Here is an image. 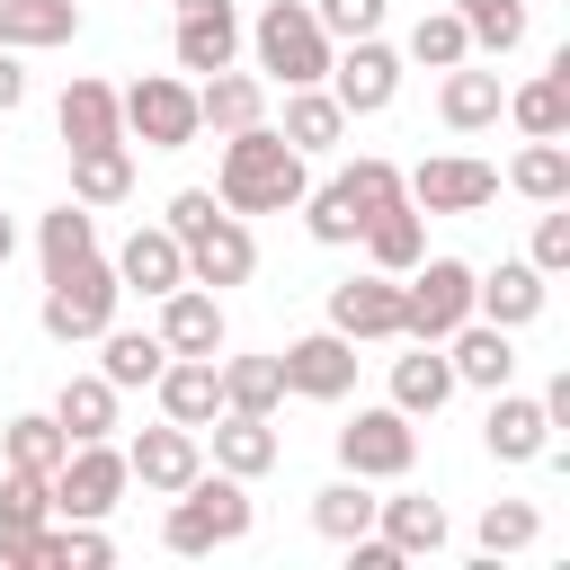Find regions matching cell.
<instances>
[{
  "mask_svg": "<svg viewBox=\"0 0 570 570\" xmlns=\"http://www.w3.org/2000/svg\"><path fill=\"white\" fill-rule=\"evenodd\" d=\"M303 151L276 134V125H240V134H223V169H214V196H223V214H285V205H303Z\"/></svg>",
  "mask_w": 570,
  "mask_h": 570,
  "instance_id": "6da1fadb",
  "label": "cell"
},
{
  "mask_svg": "<svg viewBox=\"0 0 570 570\" xmlns=\"http://www.w3.org/2000/svg\"><path fill=\"white\" fill-rule=\"evenodd\" d=\"M249 481L232 472H196L187 490H169V517H160V543L169 552H214V543H240L249 534Z\"/></svg>",
  "mask_w": 570,
  "mask_h": 570,
  "instance_id": "7a4b0ae2",
  "label": "cell"
},
{
  "mask_svg": "<svg viewBox=\"0 0 570 570\" xmlns=\"http://www.w3.org/2000/svg\"><path fill=\"white\" fill-rule=\"evenodd\" d=\"M401 196V169L392 160H356V169H338L330 187H303V223H312V240H330V249H347L356 232H365V214H383Z\"/></svg>",
  "mask_w": 570,
  "mask_h": 570,
  "instance_id": "3957f363",
  "label": "cell"
},
{
  "mask_svg": "<svg viewBox=\"0 0 570 570\" xmlns=\"http://www.w3.org/2000/svg\"><path fill=\"white\" fill-rule=\"evenodd\" d=\"M249 45H258V71L285 80V89L330 80V36H321V18H312L303 0H267L258 27H249Z\"/></svg>",
  "mask_w": 570,
  "mask_h": 570,
  "instance_id": "277c9868",
  "label": "cell"
},
{
  "mask_svg": "<svg viewBox=\"0 0 570 570\" xmlns=\"http://www.w3.org/2000/svg\"><path fill=\"white\" fill-rule=\"evenodd\" d=\"M116 303H125V285H116V267L107 258H80V267H62V276H45V338H62V347H80V338H98L107 321H116Z\"/></svg>",
  "mask_w": 570,
  "mask_h": 570,
  "instance_id": "5b68a950",
  "label": "cell"
},
{
  "mask_svg": "<svg viewBox=\"0 0 570 570\" xmlns=\"http://www.w3.org/2000/svg\"><path fill=\"white\" fill-rule=\"evenodd\" d=\"M116 107H125V134L142 151H187L205 134L196 125V80H178V71H142L134 89H116Z\"/></svg>",
  "mask_w": 570,
  "mask_h": 570,
  "instance_id": "8992f818",
  "label": "cell"
},
{
  "mask_svg": "<svg viewBox=\"0 0 570 570\" xmlns=\"http://www.w3.org/2000/svg\"><path fill=\"white\" fill-rule=\"evenodd\" d=\"M463 321H472V267L463 258H419L401 276V338L445 347V330H463Z\"/></svg>",
  "mask_w": 570,
  "mask_h": 570,
  "instance_id": "52a82bcc",
  "label": "cell"
},
{
  "mask_svg": "<svg viewBox=\"0 0 570 570\" xmlns=\"http://www.w3.org/2000/svg\"><path fill=\"white\" fill-rule=\"evenodd\" d=\"M338 463H347L356 481H401V472L419 463V428H410V410H356V419L338 428Z\"/></svg>",
  "mask_w": 570,
  "mask_h": 570,
  "instance_id": "ba28073f",
  "label": "cell"
},
{
  "mask_svg": "<svg viewBox=\"0 0 570 570\" xmlns=\"http://www.w3.org/2000/svg\"><path fill=\"white\" fill-rule=\"evenodd\" d=\"M125 490H134V472H125V454L107 436H89V445H71L53 463V517H107Z\"/></svg>",
  "mask_w": 570,
  "mask_h": 570,
  "instance_id": "9c48e42d",
  "label": "cell"
},
{
  "mask_svg": "<svg viewBox=\"0 0 570 570\" xmlns=\"http://www.w3.org/2000/svg\"><path fill=\"white\" fill-rule=\"evenodd\" d=\"M330 98H338L347 116H383V107L401 98V53H392L383 36H356L347 53H330Z\"/></svg>",
  "mask_w": 570,
  "mask_h": 570,
  "instance_id": "30bf717a",
  "label": "cell"
},
{
  "mask_svg": "<svg viewBox=\"0 0 570 570\" xmlns=\"http://www.w3.org/2000/svg\"><path fill=\"white\" fill-rule=\"evenodd\" d=\"M401 196H410L419 214H481V205L499 196V169H490V160L445 151V160H419V169L401 178Z\"/></svg>",
  "mask_w": 570,
  "mask_h": 570,
  "instance_id": "8fae6325",
  "label": "cell"
},
{
  "mask_svg": "<svg viewBox=\"0 0 570 570\" xmlns=\"http://www.w3.org/2000/svg\"><path fill=\"white\" fill-rule=\"evenodd\" d=\"M276 365H285V392H303V401H347L356 392V338H338V330L294 338Z\"/></svg>",
  "mask_w": 570,
  "mask_h": 570,
  "instance_id": "7c38bea8",
  "label": "cell"
},
{
  "mask_svg": "<svg viewBox=\"0 0 570 570\" xmlns=\"http://www.w3.org/2000/svg\"><path fill=\"white\" fill-rule=\"evenodd\" d=\"M330 330L338 338H401V276H347V285H330Z\"/></svg>",
  "mask_w": 570,
  "mask_h": 570,
  "instance_id": "4fadbf2b",
  "label": "cell"
},
{
  "mask_svg": "<svg viewBox=\"0 0 570 570\" xmlns=\"http://www.w3.org/2000/svg\"><path fill=\"white\" fill-rule=\"evenodd\" d=\"M125 472H134L151 499H169V490H187V481L205 472V445H196V428L169 419V428H142V436L125 445Z\"/></svg>",
  "mask_w": 570,
  "mask_h": 570,
  "instance_id": "5bb4252c",
  "label": "cell"
},
{
  "mask_svg": "<svg viewBox=\"0 0 570 570\" xmlns=\"http://www.w3.org/2000/svg\"><path fill=\"white\" fill-rule=\"evenodd\" d=\"M258 276V240H249V223L240 214H214L196 240H187V285H249Z\"/></svg>",
  "mask_w": 570,
  "mask_h": 570,
  "instance_id": "9a60e30c",
  "label": "cell"
},
{
  "mask_svg": "<svg viewBox=\"0 0 570 570\" xmlns=\"http://www.w3.org/2000/svg\"><path fill=\"white\" fill-rule=\"evenodd\" d=\"M107 267H116V285H125V294H151V303H160L169 285H187V249H178V232H169V223H134V240H125Z\"/></svg>",
  "mask_w": 570,
  "mask_h": 570,
  "instance_id": "2e32d148",
  "label": "cell"
},
{
  "mask_svg": "<svg viewBox=\"0 0 570 570\" xmlns=\"http://www.w3.org/2000/svg\"><path fill=\"white\" fill-rule=\"evenodd\" d=\"M481 445H490L499 463H543V454H552V410L499 383V392H490V419H481Z\"/></svg>",
  "mask_w": 570,
  "mask_h": 570,
  "instance_id": "e0dca14e",
  "label": "cell"
},
{
  "mask_svg": "<svg viewBox=\"0 0 570 570\" xmlns=\"http://www.w3.org/2000/svg\"><path fill=\"white\" fill-rule=\"evenodd\" d=\"M543 267L534 258H499L490 276H472V312L481 321H499V330H525V321H543Z\"/></svg>",
  "mask_w": 570,
  "mask_h": 570,
  "instance_id": "ac0fdd59",
  "label": "cell"
},
{
  "mask_svg": "<svg viewBox=\"0 0 570 570\" xmlns=\"http://www.w3.org/2000/svg\"><path fill=\"white\" fill-rule=\"evenodd\" d=\"M160 347L169 356H223V294L214 285H169L160 294Z\"/></svg>",
  "mask_w": 570,
  "mask_h": 570,
  "instance_id": "d6986e66",
  "label": "cell"
},
{
  "mask_svg": "<svg viewBox=\"0 0 570 570\" xmlns=\"http://www.w3.org/2000/svg\"><path fill=\"white\" fill-rule=\"evenodd\" d=\"M240 53V9L232 0H178V71H223Z\"/></svg>",
  "mask_w": 570,
  "mask_h": 570,
  "instance_id": "ffe728a7",
  "label": "cell"
},
{
  "mask_svg": "<svg viewBox=\"0 0 570 570\" xmlns=\"http://www.w3.org/2000/svg\"><path fill=\"white\" fill-rule=\"evenodd\" d=\"M196 125L205 134H240V125H267V80L258 71H205L196 80Z\"/></svg>",
  "mask_w": 570,
  "mask_h": 570,
  "instance_id": "44dd1931",
  "label": "cell"
},
{
  "mask_svg": "<svg viewBox=\"0 0 570 570\" xmlns=\"http://www.w3.org/2000/svg\"><path fill=\"white\" fill-rule=\"evenodd\" d=\"M151 392H160V419L205 428V419L223 410V365H214V356H169V365L151 374Z\"/></svg>",
  "mask_w": 570,
  "mask_h": 570,
  "instance_id": "7402d4cb",
  "label": "cell"
},
{
  "mask_svg": "<svg viewBox=\"0 0 570 570\" xmlns=\"http://www.w3.org/2000/svg\"><path fill=\"white\" fill-rule=\"evenodd\" d=\"M445 365H454V383H481V392H499L508 374H517V347H508V330L499 321H463V330H445Z\"/></svg>",
  "mask_w": 570,
  "mask_h": 570,
  "instance_id": "603a6c76",
  "label": "cell"
},
{
  "mask_svg": "<svg viewBox=\"0 0 570 570\" xmlns=\"http://www.w3.org/2000/svg\"><path fill=\"white\" fill-rule=\"evenodd\" d=\"M356 240H365V258H374L383 276H410V267L428 258V223H419V205H410V196H392L383 214H365V232H356Z\"/></svg>",
  "mask_w": 570,
  "mask_h": 570,
  "instance_id": "cb8c5ba5",
  "label": "cell"
},
{
  "mask_svg": "<svg viewBox=\"0 0 570 570\" xmlns=\"http://www.w3.org/2000/svg\"><path fill=\"white\" fill-rule=\"evenodd\" d=\"M205 428H214V472H232V481H258V472L276 463V428H267L258 410H214Z\"/></svg>",
  "mask_w": 570,
  "mask_h": 570,
  "instance_id": "d4e9b609",
  "label": "cell"
},
{
  "mask_svg": "<svg viewBox=\"0 0 570 570\" xmlns=\"http://www.w3.org/2000/svg\"><path fill=\"white\" fill-rule=\"evenodd\" d=\"M80 36V0H0V53H45Z\"/></svg>",
  "mask_w": 570,
  "mask_h": 570,
  "instance_id": "484cf974",
  "label": "cell"
},
{
  "mask_svg": "<svg viewBox=\"0 0 570 570\" xmlns=\"http://www.w3.org/2000/svg\"><path fill=\"white\" fill-rule=\"evenodd\" d=\"M53 125H62V142H71V151H89V142H125V107H116V89H107V80H71V89H62V107H53Z\"/></svg>",
  "mask_w": 570,
  "mask_h": 570,
  "instance_id": "4316f807",
  "label": "cell"
},
{
  "mask_svg": "<svg viewBox=\"0 0 570 570\" xmlns=\"http://www.w3.org/2000/svg\"><path fill=\"white\" fill-rule=\"evenodd\" d=\"M454 401V365L428 347V338H410V356H392V410H410V419H436Z\"/></svg>",
  "mask_w": 570,
  "mask_h": 570,
  "instance_id": "83f0119b",
  "label": "cell"
},
{
  "mask_svg": "<svg viewBox=\"0 0 570 570\" xmlns=\"http://www.w3.org/2000/svg\"><path fill=\"white\" fill-rule=\"evenodd\" d=\"M374 534H383L401 561H419V552H445V508H436V499H419V490H401V499H374Z\"/></svg>",
  "mask_w": 570,
  "mask_h": 570,
  "instance_id": "f1b7e54d",
  "label": "cell"
},
{
  "mask_svg": "<svg viewBox=\"0 0 570 570\" xmlns=\"http://www.w3.org/2000/svg\"><path fill=\"white\" fill-rule=\"evenodd\" d=\"M499 107H508L499 71H472V62H454V71H445V89H436V116H445L454 134H481V125H499Z\"/></svg>",
  "mask_w": 570,
  "mask_h": 570,
  "instance_id": "f546056e",
  "label": "cell"
},
{
  "mask_svg": "<svg viewBox=\"0 0 570 570\" xmlns=\"http://www.w3.org/2000/svg\"><path fill=\"white\" fill-rule=\"evenodd\" d=\"M71 196L98 214V205H125L134 196V142H89L71 151Z\"/></svg>",
  "mask_w": 570,
  "mask_h": 570,
  "instance_id": "4dcf8cb0",
  "label": "cell"
},
{
  "mask_svg": "<svg viewBox=\"0 0 570 570\" xmlns=\"http://www.w3.org/2000/svg\"><path fill=\"white\" fill-rule=\"evenodd\" d=\"M276 134H285V142L312 160V151H330V142L347 134V107H338L321 80H312V89H285V125H276Z\"/></svg>",
  "mask_w": 570,
  "mask_h": 570,
  "instance_id": "1f68e13d",
  "label": "cell"
},
{
  "mask_svg": "<svg viewBox=\"0 0 570 570\" xmlns=\"http://www.w3.org/2000/svg\"><path fill=\"white\" fill-rule=\"evenodd\" d=\"M508 187L534 196V205H561L570 196V142L561 134H525V151L508 160Z\"/></svg>",
  "mask_w": 570,
  "mask_h": 570,
  "instance_id": "d6a6232c",
  "label": "cell"
},
{
  "mask_svg": "<svg viewBox=\"0 0 570 570\" xmlns=\"http://www.w3.org/2000/svg\"><path fill=\"white\" fill-rule=\"evenodd\" d=\"M36 258H45V276H62V267H80V258H98V214L71 196V205H53L45 223H36Z\"/></svg>",
  "mask_w": 570,
  "mask_h": 570,
  "instance_id": "836d02e7",
  "label": "cell"
},
{
  "mask_svg": "<svg viewBox=\"0 0 570 570\" xmlns=\"http://www.w3.org/2000/svg\"><path fill=\"white\" fill-rule=\"evenodd\" d=\"M98 347H107V356H98V374H107L116 392H142V383H151V374L169 365L160 330H116V321H107V330H98Z\"/></svg>",
  "mask_w": 570,
  "mask_h": 570,
  "instance_id": "e575fe53",
  "label": "cell"
},
{
  "mask_svg": "<svg viewBox=\"0 0 570 570\" xmlns=\"http://www.w3.org/2000/svg\"><path fill=\"white\" fill-rule=\"evenodd\" d=\"M53 428H62L71 445L107 436V428H116V383H107V374H71V383L53 392Z\"/></svg>",
  "mask_w": 570,
  "mask_h": 570,
  "instance_id": "d590c367",
  "label": "cell"
},
{
  "mask_svg": "<svg viewBox=\"0 0 570 570\" xmlns=\"http://www.w3.org/2000/svg\"><path fill=\"white\" fill-rule=\"evenodd\" d=\"M116 561V543L98 534V517H45V534H36V570H107Z\"/></svg>",
  "mask_w": 570,
  "mask_h": 570,
  "instance_id": "8d00e7d4",
  "label": "cell"
},
{
  "mask_svg": "<svg viewBox=\"0 0 570 570\" xmlns=\"http://www.w3.org/2000/svg\"><path fill=\"white\" fill-rule=\"evenodd\" d=\"M508 116H517V134H570V53H552V71L508 98Z\"/></svg>",
  "mask_w": 570,
  "mask_h": 570,
  "instance_id": "74e56055",
  "label": "cell"
},
{
  "mask_svg": "<svg viewBox=\"0 0 570 570\" xmlns=\"http://www.w3.org/2000/svg\"><path fill=\"white\" fill-rule=\"evenodd\" d=\"M276 401H285V365L276 356H232L223 365V410H258L267 419Z\"/></svg>",
  "mask_w": 570,
  "mask_h": 570,
  "instance_id": "f35d334b",
  "label": "cell"
},
{
  "mask_svg": "<svg viewBox=\"0 0 570 570\" xmlns=\"http://www.w3.org/2000/svg\"><path fill=\"white\" fill-rule=\"evenodd\" d=\"M0 445H9V463H18V472H45V481H53V463L71 454V436L53 428V410H27V419H9V436H0Z\"/></svg>",
  "mask_w": 570,
  "mask_h": 570,
  "instance_id": "ab89813d",
  "label": "cell"
},
{
  "mask_svg": "<svg viewBox=\"0 0 570 570\" xmlns=\"http://www.w3.org/2000/svg\"><path fill=\"white\" fill-rule=\"evenodd\" d=\"M312 525H321L330 543H356V534L374 525V499H365V481L347 472V481H330V490H312Z\"/></svg>",
  "mask_w": 570,
  "mask_h": 570,
  "instance_id": "60d3db41",
  "label": "cell"
},
{
  "mask_svg": "<svg viewBox=\"0 0 570 570\" xmlns=\"http://www.w3.org/2000/svg\"><path fill=\"white\" fill-rule=\"evenodd\" d=\"M454 18H463V36L481 53H517L525 45V0H454Z\"/></svg>",
  "mask_w": 570,
  "mask_h": 570,
  "instance_id": "b9f144b4",
  "label": "cell"
},
{
  "mask_svg": "<svg viewBox=\"0 0 570 570\" xmlns=\"http://www.w3.org/2000/svg\"><path fill=\"white\" fill-rule=\"evenodd\" d=\"M45 517H53V481L9 463V472H0V534H36Z\"/></svg>",
  "mask_w": 570,
  "mask_h": 570,
  "instance_id": "7bdbcfd3",
  "label": "cell"
},
{
  "mask_svg": "<svg viewBox=\"0 0 570 570\" xmlns=\"http://www.w3.org/2000/svg\"><path fill=\"white\" fill-rule=\"evenodd\" d=\"M410 62H428V71H454V62H472V36H463V18H454V9H428V18L410 27Z\"/></svg>",
  "mask_w": 570,
  "mask_h": 570,
  "instance_id": "ee69618b",
  "label": "cell"
},
{
  "mask_svg": "<svg viewBox=\"0 0 570 570\" xmlns=\"http://www.w3.org/2000/svg\"><path fill=\"white\" fill-rule=\"evenodd\" d=\"M534 534H543L534 499H490V508H481V552H490V561H499V552H525Z\"/></svg>",
  "mask_w": 570,
  "mask_h": 570,
  "instance_id": "f6af8a7d",
  "label": "cell"
},
{
  "mask_svg": "<svg viewBox=\"0 0 570 570\" xmlns=\"http://www.w3.org/2000/svg\"><path fill=\"white\" fill-rule=\"evenodd\" d=\"M312 18H321V36H374L383 27V0H312Z\"/></svg>",
  "mask_w": 570,
  "mask_h": 570,
  "instance_id": "bcb514c9",
  "label": "cell"
},
{
  "mask_svg": "<svg viewBox=\"0 0 570 570\" xmlns=\"http://www.w3.org/2000/svg\"><path fill=\"white\" fill-rule=\"evenodd\" d=\"M214 214H223V196H214V187H178V196H169V214H160V223H169V232H178V249H187V240H196V232H205V223H214Z\"/></svg>",
  "mask_w": 570,
  "mask_h": 570,
  "instance_id": "7dc6e473",
  "label": "cell"
},
{
  "mask_svg": "<svg viewBox=\"0 0 570 570\" xmlns=\"http://www.w3.org/2000/svg\"><path fill=\"white\" fill-rule=\"evenodd\" d=\"M525 258H534L543 276H561V267H570V214H561V205H543V223H534V249H525Z\"/></svg>",
  "mask_w": 570,
  "mask_h": 570,
  "instance_id": "c3c4849f",
  "label": "cell"
},
{
  "mask_svg": "<svg viewBox=\"0 0 570 570\" xmlns=\"http://www.w3.org/2000/svg\"><path fill=\"white\" fill-rule=\"evenodd\" d=\"M45 534V525H36ZM36 534H0V570H36Z\"/></svg>",
  "mask_w": 570,
  "mask_h": 570,
  "instance_id": "681fc988",
  "label": "cell"
},
{
  "mask_svg": "<svg viewBox=\"0 0 570 570\" xmlns=\"http://www.w3.org/2000/svg\"><path fill=\"white\" fill-rule=\"evenodd\" d=\"M18 98H27V71H18V62H9V53H0V116H9V107H18Z\"/></svg>",
  "mask_w": 570,
  "mask_h": 570,
  "instance_id": "f907efd6",
  "label": "cell"
},
{
  "mask_svg": "<svg viewBox=\"0 0 570 570\" xmlns=\"http://www.w3.org/2000/svg\"><path fill=\"white\" fill-rule=\"evenodd\" d=\"M9 249H18V223H9V214H0V267H9Z\"/></svg>",
  "mask_w": 570,
  "mask_h": 570,
  "instance_id": "816d5d0a",
  "label": "cell"
}]
</instances>
